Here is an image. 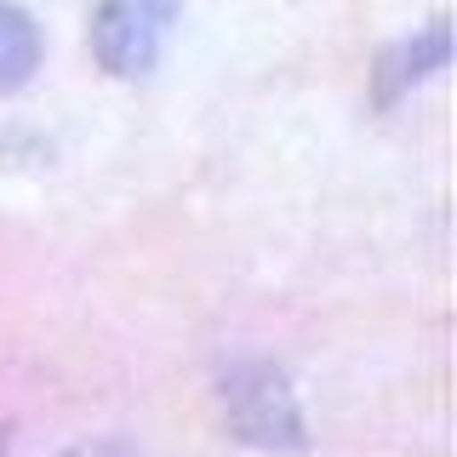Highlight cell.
<instances>
[{
	"label": "cell",
	"instance_id": "1",
	"mask_svg": "<svg viewBox=\"0 0 457 457\" xmlns=\"http://www.w3.org/2000/svg\"><path fill=\"white\" fill-rule=\"evenodd\" d=\"M218 395L223 435L246 452L263 457H303L309 452V411L297 400V383L280 361L246 354V361H223L212 378Z\"/></svg>",
	"mask_w": 457,
	"mask_h": 457
},
{
	"label": "cell",
	"instance_id": "2",
	"mask_svg": "<svg viewBox=\"0 0 457 457\" xmlns=\"http://www.w3.org/2000/svg\"><path fill=\"white\" fill-rule=\"evenodd\" d=\"M178 18H183V0H92V18H86L92 63L126 86L149 80L166 63Z\"/></svg>",
	"mask_w": 457,
	"mask_h": 457
},
{
	"label": "cell",
	"instance_id": "3",
	"mask_svg": "<svg viewBox=\"0 0 457 457\" xmlns=\"http://www.w3.org/2000/svg\"><path fill=\"white\" fill-rule=\"evenodd\" d=\"M446 69H452V23L435 18V23L411 29V35L389 40V46H378V57H371V104L378 109L406 104L411 92H423Z\"/></svg>",
	"mask_w": 457,
	"mask_h": 457
},
{
	"label": "cell",
	"instance_id": "4",
	"mask_svg": "<svg viewBox=\"0 0 457 457\" xmlns=\"http://www.w3.org/2000/svg\"><path fill=\"white\" fill-rule=\"evenodd\" d=\"M46 69V29L23 0H0V97H18Z\"/></svg>",
	"mask_w": 457,
	"mask_h": 457
}]
</instances>
